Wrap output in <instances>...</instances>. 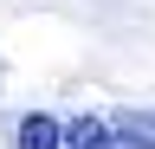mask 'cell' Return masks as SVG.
Returning a JSON list of instances; mask_svg holds the SVG:
<instances>
[{
	"mask_svg": "<svg viewBox=\"0 0 155 149\" xmlns=\"http://www.w3.org/2000/svg\"><path fill=\"white\" fill-rule=\"evenodd\" d=\"M13 149H155V110H32L13 123Z\"/></svg>",
	"mask_w": 155,
	"mask_h": 149,
	"instance_id": "obj_1",
	"label": "cell"
}]
</instances>
